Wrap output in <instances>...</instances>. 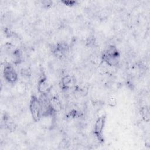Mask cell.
I'll return each mask as SVG.
<instances>
[{
    "label": "cell",
    "instance_id": "cell-1",
    "mask_svg": "<svg viewBox=\"0 0 150 150\" xmlns=\"http://www.w3.org/2000/svg\"><path fill=\"white\" fill-rule=\"evenodd\" d=\"M29 110L31 115L35 121H38L42 117V108L40 100L33 96L29 104Z\"/></svg>",
    "mask_w": 150,
    "mask_h": 150
},
{
    "label": "cell",
    "instance_id": "cell-2",
    "mask_svg": "<svg viewBox=\"0 0 150 150\" xmlns=\"http://www.w3.org/2000/svg\"><path fill=\"white\" fill-rule=\"evenodd\" d=\"M119 56V53L116 47L111 46L103 53V60L109 66H115L117 64Z\"/></svg>",
    "mask_w": 150,
    "mask_h": 150
},
{
    "label": "cell",
    "instance_id": "cell-3",
    "mask_svg": "<svg viewBox=\"0 0 150 150\" xmlns=\"http://www.w3.org/2000/svg\"><path fill=\"white\" fill-rule=\"evenodd\" d=\"M4 79L10 83H15L18 79V74L10 64L5 65L3 71Z\"/></svg>",
    "mask_w": 150,
    "mask_h": 150
},
{
    "label": "cell",
    "instance_id": "cell-4",
    "mask_svg": "<svg viewBox=\"0 0 150 150\" xmlns=\"http://www.w3.org/2000/svg\"><path fill=\"white\" fill-rule=\"evenodd\" d=\"M105 117L104 116H101L99 117L96 121L94 127V133L96 137L98 138V139L100 141H103V129L105 124Z\"/></svg>",
    "mask_w": 150,
    "mask_h": 150
},
{
    "label": "cell",
    "instance_id": "cell-5",
    "mask_svg": "<svg viewBox=\"0 0 150 150\" xmlns=\"http://www.w3.org/2000/svg\"><path fill=\"white\" fill-rule=\"evenodd\" d=\"M50 88V86L47 80V79L45 77H41L38 83V89L39 92L42 94H46L49 92Z\"/></svg>",
    "mask_w": 150,
    "mask_h": 150
},
{
    "label": "cell",
    "instance_id": "cell-6",
    "mask_svg": "<svg viewBox=\"0 0 150 150\" xmlns=\"http://www.w3.org/2000/svg\"><path fill=\"white\" fill-rule=\"evenodd\" d=\"M49 101L52 108L56 112L59 111L61 110V103L59 100L56 97H53L51 98Z\"/></svg>",
    "mask_w": 150,
    "mask_h": 150
},
{
    "label": "cell",
    "instance_id": "cell-7",
    "mask_svg": "<svg viewBox=\"0 0 150 150\" xmlns=\"http://www.w3.org/2000/svg\"><path fill=\"white\" fill-rule=\"evenodd\" d=\"M141 115H142V117L144 118V120L146 122L149 121V108L146 106L144 107H142L141 110Z\"/></svg>",
    "mask_w": 150,
    "mask_h": 150
},
{
    "label": "cell",
    "instance_id": "cell-8",
    "mask_svg": "<svg viewBox=\"0 0 150 150\" xmlns=\"http://www.w3.org/2000/svg\"><path fill=\"white\" fill-rule=\"evenodd\" d=\"M71 81V78L70 76H65L62 79V83L64 87H67Z\"/></svg>",
    "mask_w": 150,
    "mask_h": 150
},
{
    "label": "cell",
    "instance_id": "cell-9",
    "mask_svg": "<svg viewBox=\"0 0 150 150\" xmlns=\"http://www.w3.org/2000/svg\"><path fill=\"white\" fill-rule=\"evenodd\" d=\"M117 100L114 97H110L108 100V104L111 107H114L117 104Z\"/></svg>",
    "mask_w": 150,
    "mask_h": 150
},
{
    "label": "cell",
    "instance_id": "cell-10",
    "mask_svg": "<svg viewBox=\"0 0 150 150\" xmlns=\"http://www.w3.org/2000/svg\"><path fill=\"white\" fill-rule=\"evenodd\" d=\"M21 74L23 76L28 77L30 74V70L28 69H22L21 70Z\"/></svg>",
    "mask_w": 150,
    "mask_h": 150
},
{
    "label": "cell",
    "instance_id": "cell-11",
    "mask_svg": "<svg viewBox=\"0 0 150 150\" xmlns=\"http://www.w3.org/2000/svg\"><path fill=\"white\" fill-rule=\"evenodd\" d=\"M63 2H64L66 5H69V6L73 5L76 3L75 1H64Z\"/></svg>",
    "mask_w": 150,
    "mask_h": 150
}]
</instances>
